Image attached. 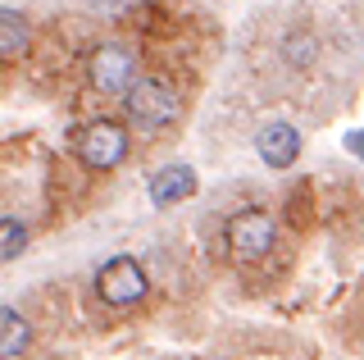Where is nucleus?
<instances>
[{
  "label": "nucleus",
  "mask_w": 364,
  "mask_h": 360,
  "mask_svg": "<svg viewBox=\"0 0 364 360\" xmlns=\"http://www.w3.org/2000/svg\"><path fill=\"white\" fill-rule=\"evenodd\" d=\"M28 251V223L18 219H0V265L14 260V255Z\"/></svg>",
  "instance_id": "nucleus-10"
},
{
  "label": "nucleus",
  "mask_w": 364,
  "mask_h": 360,
  "mask_svg": "<svg viewBox=\"0 0 364 360\" xmlns=\"http://www.w3.org/2000/svg\"><path fill=\"white\" fill-rule=\"evenodd\" d=\"M96 297L105 301V306H136V301L146 297V269L136 265L132 255H114L96 278Z\"/></svg>",
  "instance_id": "nucleus-4"
},
{
  "label": "nucleus",
  "mask_w": 364,
  "mask_h": 360,
  "mask_svg": "<svg viewBox=\"0 0 364 360\" xmlns=\"http://www.w3.org/2000/svg\"><path fill=\"white\" fill-rule=\"evenodd\" d=\"M350 146H355V151H360V155H364V137H350Z\"/></svg>",
  "instance_id": "nucleus-11"
},
{
  "label": "nucleus",
  "mask_w": 364,
  "mask_h": 360,
  "mask_svg": "<svg viewBox=\"0 0 364 360\" xmlns=\"http://www.w3.org/2000/svg\"><path fill=\"white\" fill-rule=\"evenodd\" d=\"M100 5H123V0H100Z\"/></svg>",
  "instance_id": "nucleus-12"
},
{
  "label": "nucleus",
  "mask_w": 364,
  "mask_h": 360,
  "mask_svg": "<svg viewBox=\"0 0 364 360\" xmlns=\"http://www.w3.org/2000/svg\"><path fill=\"white\" fill-rule=\"evenodd\" d=\"M182 100H178V87L164 83V78H136L128 87V119L136 128L155 132V128H168L178 119Z\"/></svg>",
  "instance_id": "nucleus-1"
},
{
  "label": "nucleus",
  "mask_w": 364,
  "mask_h": 360,
  "mask_svg": "<svg viewBox=\"0 0 364 360\" xmlns=\"http://www.w3.org/2000/svg\"><path fill=\"white\" fill-rule=\"evenodd\" d=\"M73 155L91 169H114L128 155V128L109 119H91L73 132Z\"/></svg>",
  "instance_id": "nucleus-2"
},
{
  "label": "nucleus",
  "mask_w": 364,
  "mask_h": 360,
  "mask_svg": "<svg viewBox=\"0 0 364 360\" xmlns=\"http://www.w3.org/2000/svg\"><path fill=\"white\" fill-rule=\"evenodd\" d=\"M273 238H278V223L264 210H242V215L228 219V246H232L237 260L255 265L273 251Z\"/></svg>",
  "instance_id": "nucleus-3"
},
{
  "label": "nucleus",
  "mask_w": 364,
  "mask_h": 360,
  "mask_svg": "<svg viewBox=\"0 0 364 360\" xmlns=\"http://www.w3.org/2000/svg\"><path fill=\"white\" fill-rule=\"evenodd\" d=\"M255 151L269 169H287L296 155H301V132H296L291 123H264L259 137H255Z\"/></svg>",
  "instance_id": "nucleus-6"
},
{
  "label": "nucleus",
  "mask_w": 364,
  "mask_h": 360,
  "mask_svg": "<svg viewBox=\"0 0 364 360\" xmlns=\"http://www.w3.org/2000/svg\"><path fill=\"white\" fill-rule=\"evenodd\" d=\"M28 342H32V324L23 319L18 310L0 306V360L23 356V351H28Z\"/></svg>",
  "instance_id": "nucleus-8"
},
{
  "label": "nucleus",
  "mask_w": 364,
  "mask_h": 360,
  "mask_svg": "<svg viewBox=\"0 0 364 360\" xmlns=\"http://www.w3.org/2000/svg\"><path fill=\"white\" fill-rule=\"evenodd\" d=\"M191 192H196V174H191L187 164H168V169H159V174L151 178V201H155L159 210L187 201Z\"/></svg>",
  "instance_id": "nucleus-7"
},
{
  "label": "nucleus",
  "mask_w": 364,
  "mask_h": 360,
  "mask_svg": "<svg viewBox=\"0 0 364 360\" xmlns=\"http://www.w3.org/2000/svg\"><path fill=\"white\" fill-rule=\"evenodd\" d=\"M136 73H141V60H136L132 46H100L91 55V87L105 92V96L128 92L136 83Z\"/></svg>",
  "instance_id": "nucleus-5"
},
{
  "label": "nucleus",
  "mask_w": 364,
  "mask_h": 360,
  "mask_svg": "<svg viewBox=\"0 0 364 360\" xmlns=\"http://www.w3.org/2000/svg\"><path fill=\"white\" fill-rule=\"evenodd\" d=\"M28 51V23L14 9H0V55H18Z\"/></svg>",
  "instance_id": "nucleus-9"
}]
</instances>
